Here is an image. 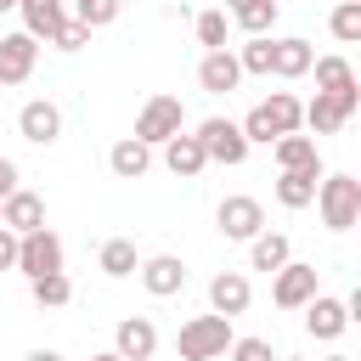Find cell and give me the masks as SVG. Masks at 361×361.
<instances>
[{"label": "cell", "mask_w": 361, "mask_h": 361, "mask_svg": "<svg viewBox=\"0 0 361 361\" xmlns=\"http://www.w3.org/2000/svg\"><path fill=\"white\" fill-rule=\"evenodd\" d=\"M288 259H293V248H288L282 231H259V237L248 243V265H254V271H271V276H276Z\"/></svg>", "instance_id": "obj_24"}, {"label": "cell", "mask_w": 361, "mask_h": 361, "mask_svg": "<svg viewBox=\"0 0 361 361\" xmlns=\"http://www.w3.org/2000/svg\"><path fill=\"white\" fill-rule=\"evenodd\" d=\"M310 62H316L310 39H299V34L271 39V73H276V79H305V73H310Z\"/></svg>", "instance_id": "obj_16"}, {"label": "cell", "mask_w": 361, "mask_h": 361, "mask_svg": "<svg viewBox=\"0 0 361 361\" xmlns=\"http://www.w3.org/2000/svg\"><path fill=\"white\" fill-rule=\"evenodd\" d=\"M0 11H17V0H0Z\"/></svg>", "instance_id": "obj_40"}, {"label": "cell", "mask_w": 361, "mask_h": 361, "mask_svg": "<svg viewBox=\"0 0 361 361\" xmlns=\"http://www.w3.org/2000/svg\"><path fill=\"white\" fill-rule=\"evenodd\" d=\"M316 293H322V288H316V265H305V259H288V265L271 276V305H276V310H305Z\"/></svg>", "instance_id": "obj_7"}, {"label": "cell", "mask_w": 361, "mask_h": 361, "mask_svg": "<svg viewBox=\"0 0 361 361\" xmlns=\"http://www.w3.org/2000/svg\"><path fill=\"white\" fill-rule=\"evenodd\" d=\"M17 271H23L28 282H34V276H56V271H62V237H56L51 226L17 237Z\"/></svg>", "instance_id": "obj_6"}, {"label": "cell", "mask_w": 361, "mask_h": 361, "mask_svg": "<svg viewBox=\"0 0 361 361\" xmlns=\"http://www.w3.org/2000/svg\"><path fill=\"white\" fill-rule=\"evenodd\" d=\"M45 45H56V51H85V45H90V28H85V23H73V17H62V23H56V34H51Z\"/></svg>", "instance_id": "obj_33"}, {"label": "cell", "mask_w": 361, "mask_h": 361, "mask_svg": "<svg viewBox=\"0 0 361 361\" xmlns=\"http://www.w3.org/2000/svg\"><path fill=\"white\" fill-rule=\"evenodd\" d=\"M310 68H316V90H322V96H338V102H361V90H355V68H350L344 56H316Z\"/></svg>", "instance_id": "obj_18"}, {"label": "cell", "mask_w": 361, "mask_h": 361, "mask_svg": "<svg viewBox=\"0 0 361 361\" xmlns=\"http://www.w3.org/2000/svg\"><path fill=\"white\" fill-rule=\"evenodd\" d=\"M192 28H197V45H203V51H226V28H231V17H226V11H197Z\"/></svg>", "instance_id": "obj_31"}, {"label": "cell", "mask_w": 361, "mask_h": 361, "mask_svg": "<svg viewBox=\"0 0 361 361\" xmlns=\"http://www.w3.org/2000/svg\"><path fill=\"white\" fill-rule=\"evenodd\" d=\"M113 355H118V361H152V355H158V327H152L147 316H124V322L113 327Z\"/></svg>", "instance_id": "obj_11"}, {"label": "cell", "mask_w": 361, "mask_h": 361, "mask_svg": "<svg viewBox=\"0 0 361 361\" xmlns=\"http://www.w3.org/2000/svg\"><path fill=\"white\" fill-rule=\"evenodd\" d=\"M28 293H34V305H39V310H62V305L73 299V282H68V271H56V276H34V282H28Z\"/></svg>", "instance_id": "obj_28"}, {"label": "cell", "mask_w": 361, "mask_h": 361, "mask_svg": "<svg viewBox=\"0 0 361 361\" xmlns=\"http://www.w3.org/2000/svg\"><path fill=\"white\" fill-rule=\"evenodd\" d=\"M90 361H118V355H113V350H102V355H90Z\"/></svg>", "instance_id": "obj_38"}, {"label": "cell", "mask_w": 361, "mask_h": 361, "mask_svg": "<svg viewBox=\"0 0 361 361\" xmlns=\"http://www.w3.org/2000/svg\"><path fill=\"white\" fill-rule=\"evenodd\" d=\"M192 135H197V147H203V158H209V164L237 169V164L248 158V141H243V130H237L231 118H203Z\"/></svg>", "instance_id": "obj_4"}, {"label": "cell", "mask_w": 361, "mask_h": 361, "mask_svg": "<svg viewBox=\"0 0 361 361\" xmlns=\"http://www.w3.org/2000/svg\"><path fill=\"white\" fill-rule=\"evenodd\" d=\"M282 361H299V355H282Z\"/></svg>", "instance_id": "obj_42"}, {"label": "cell", "mask_w": 361, "mask_h": 361, "mask_svg": "<svg viewBox=\"0 0 361 361\" xmlns=\"http://www.w3.org/2000/svg\"><path fill=\"white\" fill-rule=\"evenodd\" d=\"M118 11H124V0H73V23H85L90 34L118 23Z\"/></svg>", "instance_id": "obj_29"}, {"label": "cell", "mask_w": 361, "mask_h": 361, "mask_svg": "<svg viewBox=\"0 0 361 361\" xmlns=\"http://www.w3.org/2000/svg\"><path fill=\"white\" fill-rule=\"evenodd\" d=\"M17 135H23V141H34V147H51V141L62 135V107H56V102H45V96L23 102V113H17Z\"/></svg>", "instance_id": "obj_9"}, {"label": "cell", "mask_w": 361, "mask_h": 361, "mask_svg": "<svg viewBox=\"0 0 361 361\" xmlns=\"http://www.w3.org/2000/svg\"><path fill=\"white\" fill-rule=\"evenodd\" d=\"M316 209L327 231H350L361 220V180L355 175H322L316 180Z\"/></svg>", "instance_id": "obj_2"}, {"label": "cell", "mask_w": 361, "mask_h": 361, "mask_svg": "<svg viewBox=\"0 0 361 361\" xmlns=\"http://www.w3.org/2000/svg\"><path fill=\"white\" fill-rule=\"evenodd\" d=\"M316 180H322V164H310V169H282V175H276V203H282V209H310V203H316Z\"/></svg>", "instance_id": "obj_20"}, {"label": "cell", "mask_w": 361, "mask_h": 361, "mask_svg": "<svg viewBox=\"0 0 361 361\" xmlns=\"http://www.w3.org/2000/svg\"><path fill=\"white\" fill-rule=\"evenodd\" d=\"M107 169H113L118 180H141V175L152 169V147H141L135 135H124V141H113V152H107Z\"/></svg>", "instance_id": "obj_22"}, {"label": "cell", "mask_w": 361, "mask_h": 361, "mask_svg": "<svg viewBox=\"0 0 361 361\" xmlns=\"http://www.w3.org/2000/svg\"><path fill=\"white\" fill-rule=\"evenodd\" d=\"M259 113H265L271 135H299V124H305V102L288 90H271V102H259Z\"/></svg>", "instance_id": "obj_21"}, {"label": "cell", "mask_w": 361, "mask_h": 361, "mask_svg": "<svg viewBox=\"0 0 361 361\" xmlns=\"http://www.w3.org/2000/svg\"><path fill=\"white\" fill-rule=\"evenodd\" d=\"M327 28H333V39L355 45V39H361V0H338L333 17H327Z\"/></svg>", "instance_id": "obj_30"}, {"label": "cell", "mask_w": 361, "mask_h": 361, "mask_svg": "<svg viewBox=\"0 0 361 361\" xmlns=\"http://www.w3.org/2000/svg\"><path fill=\"white\" fill-rule=\"evenodd\" d=\"M237 6H248V0H226V11H237Z\"/></svg>", "instance_id": "obj_39"}, {"label": "cell", "mask_w": 361, "mask_h": 361, "mask_svg": "<svg viewBox=\"0 0 361 361\" xmlns=\"http://www.w3.org/2000/svg\"><path fill=\"white\" fill-rule=\"evenodd\" d=\"M344 327H350V310H344V299H333V293H316V299L305 305V333H310V338L333 344Z\"/></svg>", "instance_id": "obj_15"}, {"label": "cell", "mask_w": 361, "mask_h": 361, "mask_svg": "<svg viewBox=\"0 0 361 361\" xmlns=\"http://www.w3.org/2000/svg\"><path fill=\"white\" fill-rule=\"evenodd\" d=\"M271 152H276V169H310V164H322L316 135H276Z\"/></svg>", "instance_id": "obj_25"}, {"label": "cell", "mask_w": 361, "mask_h": 361, "mask_svg": "<svg viewBox=\"0 0 361 361\" xmlns=\"http://www.w3.org/2000/svg\"><path fill=\"white\" fill-rule=\"evenodd\" d=\"M226 355H231V361H276V355H271V338H231Z\"/></svg>", "instance_id": "obj_34"}, {"label": "cell", "mask_w": 361, "mask_h": 361, "mask_svg": "<svg viewBox=\"0 0 361 361\" xmlns=\"http://www.w3.org/2000/svg\"><path fill=\"white\" fill-rule=\"evenodd\" d=\"M135 276H141V288H147L152 299H175V293L186 288V265H180V254H152V259L135 265Z\"/></svg>", "instance_id": "obj_10"}, {"label": "cell", "mask_w": 361, "mask_h": 361, "mask_svg": "<svg viewBox=\"0 0 361 361\" xmlns=\"http://www.w3.org/2000/svg\"><path fill=\"white\" fill-rule=\"evenodd\" d=\"M327 361H350V355H327Z\"/></svg>", "instance_id": "obj_41"}, {"label": "cell", "mask_w": 361, "mask_h": 361, "mask_svg": "<svg viewBox=\"0 0 361 361\" xmlns=\"http://www.w3.org/2000/svg\"><path fill=\"white\" fill-rule=\"evenodd\" d=\"M96 265H102L113 282H124V276H135L141 254H135V243H130V237H107V243H102V254H96Z\"/></svg>", "instance_id": "obj_26"}, {"label": "cell", "mask_w": 361, "mask_h": 361, "mask_svg": "<svg viewBox=\"0 0 361 361\" xmlns=\"http://www.w3.org/2000/svg\"><path fill=\"white\" fill-rule=\"evenodd\" d=\"M214 226H220V237H231V243H254V237L265 231V209H259V197L231 192V197H220Z\"/></svg>", "instance_id": "obj_5"}, {"label": "cell", "mask_w": 361, "mask_h": 361, "mask_svg": "<svg viewBox=\"0 0 361 361\" xmlns=\"http://www.w3.org/2000/svg\"><path fill=\"white\" fill-rule=\"evenodd\" d=\"M0 271H17V231L0 226Z\"/></svg>", "instance_id": "obj_35"}, {"label": "cell", "mask_w": 361, "mask_h": 361, "mask_svg": "<svg viewBox=\"0 0 361 361\" xmlns=\"http://www.w3.org/2000/svg\"><path fill=\"white\" fill-rule=\"evenodd\" d=\"M248 305H254V288H248L243 271H220V276L209 282V310H214V316L231 322V316H243Z\"/></svg>", "instance_id": "obj_14"}, {"label": "cell", "mask_w": 361, "mask_h": 361, "mask_svg": "<svg viewBox=\"0 0 361 361\" xmlns=\"http://www.w3.org/2000/svg\"><path fill=\"white\" fill-rule=\"evenodd\" d=\"M28 361H62V355H56V350H34Z\"/></svg>", "instance_id": "obj_37"}, {"label": "cell", "mask_w": 361, "mask_h": 361, "mask_svg": "<svg viewBox=\"0 0 361 361\" xmlns=\"http://www.w3.org/2000/svg\"><path fill=\"white\" fill-rule=\"evenodd\" d=\"M164 169H169V175H180V180H192V175H203V169H209V158H203V147H197V135H192V130H180V135H169V141H164Z\"/></svg>", "instance_id": "obj_19"}, {"label": "cell", "mask_w": 361, "mask_h": 361, "mask_svg": "<svg viewBox=\"0 0 361 361\" xmlns=\"http://www.w3.org/2000/svg\"><path fill=\"white\" fill-rule=\"evenodd\" d=\"M180 130H186L180 96H147V107L135 113V141H141V147H164V141L180 135Z\"/></svg>", "instance_id": "obj_3"}, {"label": "cell", "mask_w": 361, "mask_h": 361, "mask_svg": "<svg viewBox=\"0 0 361 361\" xmlns=\"http://www.w3.org/2000/svg\"><path fill=\"white\" fill-rule=\"evenodd\" d=\"M11 192H17V164H11V158H0V203H6Z\"/></svg>", "instance_id": "obj_36"}, {"label": "cell", "mask_w": 361, "mask_h": 361, "mask_svg": "<svg viewBox=\"0 0 361 361\" xmlns=\"http://www.w3.org/2000/svg\"><path fill=\"white\" fill-rule=\"evenodd\" d=\"M34 62H39V39H28L23 28L17 34H0V90L6 85H28L34 79Z\"/></svg>", "instance_id": "obj_8"}, {"label": "cell", "mask_w": 361, "mask_h": 361, "mask_svg": "<svg viewBox=\"0 0 361 361\" xmlns=\"http://www.w3.org/2000/svg\"><path fill=\"white\" fill-rule=\"evenodd\" d=\"M197 85H203L209 96H226V90H237V85H243V68H237V56H231V51H203V62H197Z\"/></svg>", "instance_id": "obj_17"}, {"label": "cell", "mask_w": 361, "mask_h": 361, "mask_svg": "<svg viewBox=\"0 0 361 361\" xmlns=\"http://www.w3.org/2000/svg\"><path fill=\"white\" fill-rule=\"evenodd\" d=\"M17 11H23V34H28V39H51L56 23L68 17L62 0H17Z\"/></svg>", "instance_id": "obj_23"}, {"label": "cell", "mask_w": 361, "mask_h": 361, "mask_svg": "<svg viewBox=\"0 0 361 361\" xmlns=\"http://www.w3.org/2000/svg\"><path fill=\"white\" fill-rule=\"evenodd\" d=\"M0 226H6V231H17V237L39 231V226H45V197H39V192H28V186H17V192L0 203Z\"/></svg>", "instance_id": "obj_13"}, {"label": "cell", "mask_w": 361, "mask_h": 361, "mask_svg": "<svg viewBox=\"0 0 361 361\" xmlns=\"http://www.w3.org/2000/svg\"><path fill=\"white\" fill-rule=\"evenodd\" d=\"M237 68H243V73H265V79H271V34L248 39V45L237 51Z\"/></svg>", "instance_id": "obj_32"}, {"label": "cell", "mask_w": 361, "mask_h": 361, "mask_svg": "<svg viewBox=\"0 0 361 361\" xmlns=\"http://www.w3.org/2000/svg\"><path fill=\"white\" fill-rule=\"evenodd\" d=\"M248 39H259V34H271L276 28V0H248V6H237V11H226Z\"/></svg>", "instance_id": "obj_27"}, {"label": "cell", "mask_w": 361, "mask_h": 361, "mask_svg": "<svg viewBox=\"0 0 361 361\" xmlns=\"http://www.w3.org/2000/svg\"><path fill=\"white\" fill-rule=\"evenodd\" d=\"M231 322L226 316H192V322H180V333H175V355L180 361H220L226 350H231Z\"/></svg>", "instance_id": "obj_1"}, {"label": "cell", "mask_w": 361, "mask_h": 361, "mask_svg": "<svg viewBox=\"0 0 361 361\" xmlns=\"http://www.w3.org/2000/svg\"><path fill=\"white\" fill-rule=\"evenodd\" d=\"M355 107H361V102H338V96H322V90H316V96L305 102V124H299V130H310V135H338V130L355 118Z\"/></svg>", "instance_id": "obj_12"}]
</instances>
